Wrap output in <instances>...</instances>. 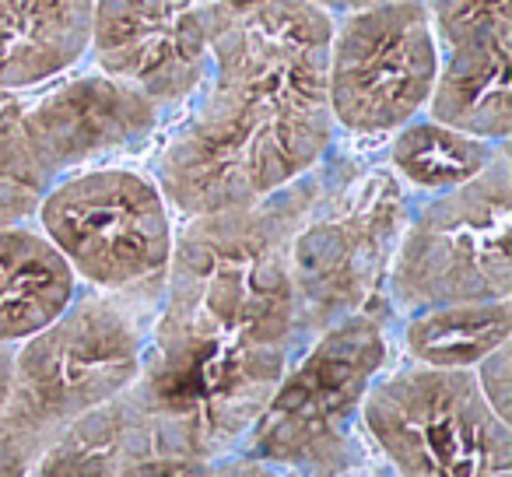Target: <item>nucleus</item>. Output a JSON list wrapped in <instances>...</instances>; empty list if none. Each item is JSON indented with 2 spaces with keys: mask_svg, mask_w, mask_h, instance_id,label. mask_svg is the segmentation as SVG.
I'll return each instance as SVG.
<instances>
[{
  "mask_svg": "<svg viewBox=\"0 0 512 477\" xmlns=\"http://www.w3.org/2000/svg\"><path fill=\"white\" fill-rule=\"evenodd\" d=\"M316 190L320 172H309L253 207L190 218L176 235L134 390L204 463L239 453L306 348L288 250Z\"/></svg>",
  "mask_w": 512,
  "mask_h": 477,
  "instance_id": "f257e3e1",
  "label": "nucleus"
},
{
  "mask_svg": "<svg viewBox=\"0 0 512 477\" xmlns=\"http://www.w3.org/2000/svg\"><path fill=\"white\" fill-rule=\"evenodd\" d=\"M330 25L306 0H264L214 43L207 92L158 158V190L186 218L242 211L316 172L334 144Z\"/></svg>",
  "mask_w": 512,
  "mask_h": 477,
  "instance_id": "f03ea898",
  "label": "nucleus"
},
{
  "mask_svg": "<svg viewBox=\"0 0 512 477\" xmlns=\"http://www.w3.org/2000/svg\"><path fill=\"white\" fill-rule=\"evenodd\" d=\"M148 295H85L60 320L11 348V390L0 432L32 463L78 418L123 397L141 379L148 348Z\"/></svg>",
  "mask_w": 512,
  "mask_h": 477,
  "instance_id": "7ed1b4c3",
  "label": "nucleus"
},
{
  "mask_svg": "<svg viewBox=\"0 0 512 477\" xmlns=\"http://www.w3.org/2000/svg\"><path fill=\"white\" fill-rule=\"evenodd\" d=\"M386 355V330L376 313L330 323L295 355L239 453L285 477H355L369 470L362 404L383 376Z\"/></svg>",
  "mask_w": 512,
  "mask_h": 477,
  "instance_id": "20e7f679",
  "label": "nucleus"
},
{
  "mask_svg": "<svg viewBox=\"0 0 512 477\" xmlns=\"http://www.w3.org/2000/svg\"><path fill=\"white\" fill-rule=\"evenodd\" d=\"M407 218L411 193L390 169L320 172V190L288 250L302 341L344 316L372 313Z\"/></svg>",
  "mask_w": 512,
  "mask_h": 477,
  "instance_id": "39448f33",
  "label": "nucleus"
},
{
  "mask_svg": "<svg viewBox=\"0 0 512 477\" xmlns=\"http://www.w3.org/2000/svg\"><path fill=\"white\" fill-rule=\"evenodd\" d=\"M512 165L498 148L488 169L456 190L435 193L407 218L390 260V295L400 313L463 302H502L512 292L509 264Z\"/></svg>",
  "mask_w": 512,
  "mask_h": 477,
  "instance_id": "423d86ee",
  "label": "nucleus"
},
{
  "mask_svg": "<svg viewBox=\"0 0 512 477\" xmlns=\"http://www.w3.org/2000/svg\"><path fill=\"white\" fill-rule=\"evenodd\" d=\"M362 432L390 477H512V428L474 372L407 365L376 379Z\"/></svg>",
  "mask_w": 512,
  "mask_h": 477,
  "instance_id": "0eeeda50",
  "label": "nucleus"
},
{
  "mask_svg": "<svg viewBox=\"0 0 512 477\" xmlns=\"http://www.w3.org/2000/svg\"><path fill=\"white\" fill-rule=\"evenodd\" d=\"M36 218L95 292L162 299L176 232L155 179L116 165L74 172L46 193Z\"/></svg>",
  "mask_w": 512,
  "mask_h": 477,
  "instance_id": "6e6552de",
  "label": "nucleus"
},
{
  "mask_svg": "<svg viewBox=\"0 0 512 477\" xmlns=\"http://www.w3.org/2000/svg\"><path fill=\"white\" fill-rule=\"evenodd\" d=\"M439 46L425 0H390L334 18L327 43V102L348 134H397L432 99Z\"/></svg>",
  "mask_w": 512,
  "mask_h": 477,
  "instance_id": "1a4fd4ad",
  "label": "nucleus"
},
{
  "mask_svg": "<svg viewBox=\"0 0 512 477\" xmlns=\"http://www.w3.org/2000/svg\"><path fill=\"white\" fill-rule=\"evenodd\" d=\"M256 4L264 0H95L88 50L102 74L165 113L204 85L214 43Z\"/></svg>",
  "mask_w": 512,
  "mask_h": 477,
  "instance_id": "9d476101",
  "label": "nucleus"
},
{
  "mask_svg": "<svg viewBox=\"0 0 512 477\" xmlns=\"http://www.w3.org/2000/svg\"><path fill=\"white\" fill-rule=\"evenodd\" d=\"M439 46L428 120L505 144L512 134V0H425Z\"/></svg>",
  "mask_w": 512,
  "mask_h": 477,
  "instance_id": "9b49d317",
  "label": "nucleus"
},
{
  "mask_svg": "<svg viewBox=\"0 0 512 477\" xmlns=\"http://www.w3.org/2000/svg\"><path fill=\"white\" fill-rule=\"evenodd\" d=\"M158 120L162 109L148 95L99 71L39 99L25 109L15 130L39 169L60 183L81 165L148 141Z\"/></svg>",
  "mask_w": 512,
  "mask_h": 477,
  "instance_id": "f8f14e48",
  "label": "nucleus"
},
{
  "mask_svg": "<svg viewBox=\"0 0 512 477\" xmlns=\"http://www.w3.org/2000/svg\"><path fill=\"white\" fill-rule=\"evenodd\" d=\"M92 18L95 0H0V88L22 92L78 64Z\"/></svg>",
  "mask_w": 512,
  "mask_h": 477,
  "instance_id": "ddd939ff",
  "label": "nucleus"
},
{
  "mask_svg": "<svg viewBox=\"0 0 512 477\" xmlns=\"http://www.w3.org/2000/svg\"><path fill=\"white\" fill-rule=\"evenodd\" d=\"M78 299V274L36 228H0V348H18Z\"/></svg>",
  "mask_w": 512,
  "mask_h": 477,
  "instance_id": "4468645a",
  "label": "nucleus"
},
{
  "mask_svg": "<svg viewBox=\"0 0 512 477\" xmlns=\"http://www.w3.org/2000/svg\"><path fill=\"white\" fill-rule=\"evenodd\" d=\"M512 306L502 302H463L411 313L404 323V351L411 365L446 372H474L491 351L509 344Z\"/></svg>",
  "mask_w": 512,
  "mask_h": 477,
  "instance_id": "2eb2a0df",
  "label": "nucleus"
},
{
  "mask_svg": "<svg viewBox=\"0 0 512 477\" xmlns=\"http://www.w3.org/2000/svg\"><path fill=\"white\" fill-rule=\"evenodd\" d=\"M505 144H491L481 137L460 134V130L435 123L428 116L404 123L390 141V172L411 190L428 197L456 190L470 183L477 172L488 169V162Z\"/></svg>",
  "mask_w": 512,
  "mask_h": 477,
  "instance_id": "dca6fc26",
  "label": "nucleus"
},
{
  "mask_svg": "<svg viewBox=\"0 0 512 477\" xmlns=\"http://www.w3.org/2000/svg\"><path fill=\"white\" fill-rule=\"evenodd\" d=\"M53 186L57 183L39 169L32 151L11 127L0 137V228H15L36 218L39 204Z\"/></svg>",
  "mask_w": 512,
  "mask_h": 477,
  "instance_id": "f3484780",
  "label": "nucleus"
},
{
  "mask_svg": "<svg viewBox=\"0 0 512 477\" xmlns=\"http://www.w3.org/2000/svg\"><path fill=\"white\" fill-rule=\"evenodd\" d=\"M509 362H512V348H509V344H502V348L491 351V355L474 369L484 400H488V404L495 407L498 418H505V421H509V390H512Z\"/></svg>",
  "mask_w": 512,
  "mask_h": 477,
  "instance_id": "a211bd4d",
  "label": "nucleus"
},
{
  "mask_svg": "<svg viewBox=\"0 0 512 477\" xmlns=\"http://www.w3.org/2000/svg\"><path fill=\"white\" fill-rule=\"evenodd\" d=\"M200 477H285V474H278V470L267 467V463L253 460V456L232 453V456H225V460H214Z\"/></svg>",
  "mask_w": 512,
  "mask_h": 477,
  "instance_id": "6ab92c4d",
  "label": "nucleus"
},
{
  "mask_svg": "<svg viewBox=\"0 0 512 477\" xmlns=\"http://www.w3.org/2000/svg\"><path fill=\"white\" fill-rule=\"evenodd\" d=\"M32 456L25 453L18 442H11L8 435L0 432V477H29L32 474Z\"/></svg>",
  "mask_w": 512,
  "mask_h": 477,
  "instance_id": "aec40b11",
  "label": "nucleus"
},
{
  "mask_svg": "<svg viewBox=\"0 0 512 477\" xmlns=\"http://www.w3.org/2000/svg\"><path fill=\"white\" fill-rule=\"evenodd\" d=\"M313 8H320L327 18H344V15H355V11H369L379 8V4H390V0H306Z\"/></svg>",
  "mask_w": 512,
  "mask_h": 477,
  "instance_id": "412c9836",
  "label": "nucleus"
},
{
  "mask_svg": "<svg viewBox=\"0 0 512 477\" xmlns=\"http://www.w3.org/2000/svg\"><path fill=\"white\" fill-rule=\"evenodd\" d=\"M25 102L18 99V92H8V88H0V137L8 134L11 127H15L18 120H22V113H25Z\"/></svg>",
  "mask_w": 512,
  "mask_h": 477,
  "instance_id": "4be33fe9",
  "label": "nucleus"
},
{
  "mask_svg": "<svg viewBox=\"0 0 512 477\" xmlns=\"http://www.w3.org/2000/svg\"><path fill=\"white\" fill-rule=\"evenodd\" d=\"M8 390H11V348H0V414L8 404Z\"/></svg>",
  "mask_w": 512,
  "mask_h": 477,
  "instance_id": "5701e85b",
  "label": "nucleus"
},
{
  "mask_svg": "<svg viewBox=\"0 0 512 477\" xmlns=\"http://www.w3.org/2000/svg\"><path fill=\"white\" fill-rule=\"evenodd\" d=\"M362 477H390V474H372V470H365V474Z\"/></svg>",
  "mask_w": 512,
  "mask_h": 477,
  "instance_id": "b1692460",
  "label": "nucleus"
},
{
  "mask_svg": "<svg viewBox=\"0 0 512 477\" xmlns=\"http://www.w3.org/2000/svg\"><path fill=\"white\" fill-rule=\"evenodd\" d=\"M29 477H39V474H29Z\"/></svg>",
  "mask_w": 512,
  "mask_h": 477,
  "instance_id": "393cba45",
  "label": "nucleus"
}]
</instances>
